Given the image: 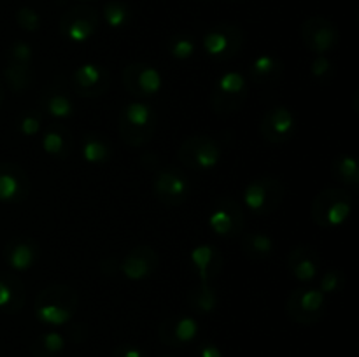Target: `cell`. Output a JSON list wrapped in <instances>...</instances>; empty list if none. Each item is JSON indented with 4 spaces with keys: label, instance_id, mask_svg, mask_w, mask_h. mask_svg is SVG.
Segmentation results:
<instances>
[{
    "label": "cell",
    "instance_id": "obj_3",
    "mask_svg": "<svg viewBox=\"0 0 359 357\" xmlns=\"http://www.w3.org/2000/svg\"><path fill=\"white\" fill-rule=\"evenodd\" d=\"M158 115L146 102H132L119 112L118 132L130 147H144L153 140Z\"/></svg>",
    "mask_w": 359,
    "mask_h": 357
},
{
    "label": "cell",
    "instance_id": "obj_7",
    "mask_svg": "<svg viewBox=\"0 0 359 357\" xmlns=\"http://www.w3.org/2000/svg\"><path fill=\"white\" fill-rule=\"evenodd\" d=\"M326 294L316 287H298L286 300V315L300 326H312L326 315Z\"/></svg>",
    "mask_w": 359,
    "mask_h": 357
},
{
    "label": "cell",
    "instance_id": "obj_20",
    "mask_svg": "<svg viewBox=\"0 0 359 357\" xmlns=\"http://www.w3.org/2000/svg\"><path fill=\"white\" fill-rule=\"evenodd\" d=\"M189 259L198 272L200 282H212V279L219 275L224 265L223 252L212 244L196 245L189 254Z\"/></svg>",
    "mask_w": 359,
    "mask_h": 357
},
{
    "label": "cell",
    "instance_id": "obj_6",
    "mask_svg": "<svg viewBox=\"0 0 359 357\" xmlns=\"http://www.w3.org/2000/svg\"><path fill=\"white\" fill-rule=\"evenodd\" d=\"M245 35L238 24L217 23L207 28L202 37L205 55L214 62H228L241 52Z\"/></svg>",
    "mask_w": 359,
    "mask_h": 357
},
{
    "label": "cell",
    "instance_id": "obj_34",
    "mask_svg": "<svg viewBox=\"0 0 359 357\" xmlns=\"http://www.w3.org/2000/svg\"><path fill=\"white\" fill-rule=\"evenodd\" d=\"M311 74L316 83L330 84L333 80V74H335V65L328 58V55H316L311 62Z\"/></svg>",
    "mask_w": 359,
    "mask_h": 357
},
{
    "label": "cell",
    "instance_id": "obj_27",
    "mask_svg": "<svg viewBox=\"0 0 359 357\" xmlns=\"http://www.w3.org/2000/svg\"><path fill=\"white\" fill-rule=\"evenodd\" d=\"M217 290L210 282H198V286L193 290H189V307L196 314H210L217 307Z\"/></svg>",
    "mask_w": 359,
    "mask_h": 357
},
{
    "label": "cell",
    "instance_id": "obj_10",
    "mask_svg": "<svg viewBox=\"0 0 359 357\" xmlns=\"http://www.w3.org/2000/svg\"><path fill=\"white\" fill-rule=\"evenodd\" d=\"M98 21L100 18H98L95 7L88 6V4H79L62 14L58 30L67 41L74 42V44H83L93 37L98 28Z\"/></svg>",
    "mask_w": 359,
    "mask_h": 357
},
{
    "label": "cell",
    "instance_id": "obj_41",
    "mask_svg": "<svg viewBox=\"0 0 359 357\" xmlns=\"http://www.w3.org/2000/svg\"><path fill=\"white\" fill-rule=\"evenodd\" d=\"M4 97H6V91H4L2 80H0V107H2V104H4Z\"/></svg>",
    "mask_w": 359,
    "mask_h": 357
},
{
    "label": "cell",
    "instance_id": "obj_33",
    "mask_svg": "<svg viewBox=\"0 0 359 357\" xmlns=\"http://www.w3.org/2000/svg\"><path fill=\"white\" fill-rule=\"evenodd\" d=\"M102 13H104L105 23L112 30H119V28L125 27L130 21V16H132L130 7L125 2H119V0H111V2L105 4Z\"/></svg>",
    "mask_w": 359,
    "mask_h": 357
},
{
    "label": "cell",
    "instance_id": "obj_32",
    "mask_svg": "<svg viewBox=\"0 0 359 357\" xmlns=\"http://www.w3.org/2000/svg\"><path fill=\"white\" fill-rule=\"evenodd\" d=\"M168 56L174 59H189L195 55V38L189 34H174L165 42Z\"/></svg>",
    "mask_w": 359,
    "mask_h": 357
},
{
    "label": "cell",
    "instance_id": "obj_8",
    "mask_svg": "<svg viewBox=\"0 0 359 357\" xmlns=\"http://www.w3.org/2000/svg\"><path fill=\"white\" fill-rule=\"evenodd\" d=\"M221 147L212 136L207 135H193L188 136L181 142L177 149V158L184 167L193 168V170H212L219 164Z\"/></svg>",
    "mask_w": 359,
    "mask_h": 357
},
{
    "label": "cell",
    "instance_id": "obj_36",
    "mask_svg": "<svg viewBox=\"0 0 359 357\" xmlns=\"http://www.w3.org/2000/svg\"><path fill=\"white\" fill-rule=\"evenodd\" d=\"M346 284V275L340 270H328L319 280V290L325 294H335Z\"/></svg>",
    "mask_w": 359,
    "mask_h": 357
},
{
    "label": "cell",
    "instance_id": "obj_13",
    "mask_svg": "<svg viewBox=\"0 0 359 357\" xmlns=\"http://www.w3.org/2000/svg\"><path fill=\"white\" fill-rule=\"evenodd\" d=\"M300 37L305 48L314 55H328L340 41L339 28L325 16H311L302 23Z\"/></svg>",
    "mask_w": 359,
    "mask_h": 357
},
{
    "label": "cell",
    "instance_id": "obj_26",
    "mask_svg": "<svg viewBox=\"0 0 359 357\" xmlns=\"http://www.w3.org/2000/svg\"><path fill=\"white\" fill-rule=\"evenodd\" d=\"M332 174L337 181L342 184V188L356 191L359 186V167L356 158L351 154H339L332 163Z\"/></svg>",
    "mask_w": 359,
    "mask_h": 357
},
{
    "label": "cell",
    "instance_id": "obj_21",
    "mask_svg": "<svg viewBox=\"0 0 359 357\" xmlns=\"http://www.w3.org/2000/svg\"><path fill=\"white\" fill-rule=\"evenodd\" d=\"M7 265L16 272H27L37 262L39 259V244L34 238L16 237L7 241L4 248Z\"/></svg>",
    "mask_w": 359,
    "mask_h": 357
},
{
    "label": "cell",
    "instance_id": "obj_12",
    "mask_svg": "<svg viewBox=\"0 0 359 357\" xmlns=\"http://www.w3.org/2000/svg\"><path fill=\"white\" fill-rule=\"evenodd\" d=\"M123 86L135 98L154 97L163 88V76L147 62H132L123 69Z\"/></svg>",
    "mask_w": 359,
    "mask_h": 357
},
{
    "label": "cell",
    "instance_id": "obj_22",
    "mask_svg": "<svg viewBox=\"0 0 359 357\" xmlns=\"http://www.w3.org/2000/svg\"><path fill=\"white\" fill-rule=\"evenodd\" d=\"M25 304V286L20 276L2 273L0 275V312L18 314Z\"/></svg>",
    "mask_w": 359,
    "mask_h": 357
},
{
    "label": "cell",
    "instance_id": "obj_1",
    "mask_svg": "<svg viewBox=\"0 0 359 357\" xmlns=\"http://www.w3.org/2000/svg\"><path fill=\"white\" fill-rule=\"evenodd\" d=\"M79 308V296L67 284H51L35 298V318L48 326H65Z\"/></svg>",
    "mask_w": 359,
    "mask_h": 357
},
{
    "label": "cell",
    "instance_id": "obj_17",
    "mask_svg": "<svg viewBox=\"0 0 359 357\" xmlns=\"http://www.w3.org/2000/svg\"><path fill=\"white\" fill-rule=\"evenodd\" d=\"M30 178L16 163H0V202L21 203L30 196Z\"/></svg>",
    "mask_w": 359,
    "mask_h": 357
},
{
    "label": "cell",
    "instance_id": "obj_9",
    "mask_svg": "<svg viewBox=\"0 0 359 357\" xmlns=\"http://www.w3.org/2000/svg\"><path fill=\"white\" fill-rule=\"evenodd\" d=\"M210 231L221 238H235L244 233L245 216L241 203L231 196H219L207 216Z\"/></svg>",
    "mask_w": 359,
    "mask_h": 357
},
{
    "label": "cell",
    "instance_id": "obj_4",
    "mask_svg": "<svg viewBox=\"0 0 359 357\" xmlns=\"http://www.w3.org/2000/svg\"><path fill=\"white\" fill-rule=\"evenodd\" d=\"M286 186L276 175H262L244 188V205L256 216H270L283 205Z\"/></svg>",
    "mask_w": 359,
    "mask_h": 357
},
{
    "label": "cell",
    "instance_id": "obj_40",
    "mask_svg": "<svg viewBox=\"0 0 359 357\" xmlns=\"http://www.w3.org/2000/svg\"><path fill=\"white\" fill-rule=\"evenodd\" d=\"M198 357H223V352H221L219 346L216 343H202L198 349Z\"/></svg>",
    "mask_w": 359,
    "mask_h": 357
},
{
    "label": "cell",
    "instance_id": "obj_5",
    "mask_svg": "<svg viewBox=\"0 0 359 357\" xmlns=\"http://www.w3.org/2000/svg\"><path fill=\"white\" fill-rule=\"evenodd\" d=\"M248 77L238 70L221 74L210 90V107L216 114L230 115L242 108L248 100Z\"/></svg>",
    "mask_w": 359,
    "mask_h": 357
},
{
    "label": "cell",
    "instance_id": "obj_30",
    "mask_svg": "<svg viewBox=\"0 0 359 357\" xmlns=\"http://www.w3.org/2000/svg\"><path fill=\"white\" fill-rule=\"evenodd\" d=\"M63 349H65V336L58 331L44 332L32 343L34 357H58Z\"/></svg>",
    "mask_w": 359,
    "mask_h": 357
},
{
    "label": "cell",
    "instance_id": "obj_14",
    "mask_svg": "<svg viewBox=\"0 0 359 357\" xmlns=\"http://www.w3.org/2000/svg\"><path fill=\"white\" fill-rule=\"evenodd\" d=\"M297 132V118L286 105H273L266 108L259 121V135L273 146L286 144Z\"/></svg>",
    "mask_w": 359,
    "mask_h": 357
},
{
    "label": "cell",
    "instance_id": "obj_42",
    "mask_svg": "<svg viewBox=\"0 0 359 357\" xmlns=\"http://www.w3.org/2000/svg\"><path fill=\"white\" fill-rule=\"evenodd\" d=\"M77 2H91V0H77Z\"/></svg>",
    "mask_w": 359,
    "mask_h": 357
},
{
    "label": "cell",
    "instance_id": "obj_38",
    "mask_svg": "<svg viewBox=\"0 0 359 357\" xmlns=\"http://www.w3.org/2000/svg\"><path fill=\"white\" fill-rule=\"evenodd\" d=\"M18 128H20V132L27 136L37 135L39 130H41V118L35 114L25 115V118H21L20 126H18Z\"/></svg>",
    "mask_w": 359,
    "mask_h": 357
},
{
    "label": "cell",
    "instance_id": "obj_39",
    "mask_svg": "<svg viewBox=\"0 0 359 357\" xmlns=\"http://www.w3.org/2000/svg\"><path fill=\"white\" fill-rule=\"evenodd\" d=\"M112 357H146V352L135 345H119L112 350Z\"/></svg>",
    "mask_w": 359,
    "mask_h": 357
},
{
    "label": "cell",
    "instance_id": "obj_28",
    "mask_svg": "<svg viewBox=\"0 0 359 357\" xmlns=\"http://www.w3.org/2000/svg\"><path fill=\"white\" fill-rule=\"evenodd\" d=\"M81 153L86 163L102 164L111 158V144L98 133H88L83 140Z\"/></svg>",
    "mask_w": 359,
    "mask_h": 357
},
{
    "label": "cell",
    "instance_id": "obj_23",
    "mask_svg": "<svg viewBox=\"0 0 359 357\" xmlns=\"http://www.w3.org/2000/svg\"><path fill=\"white\" fill-rule=\"evenodd\" d=\"M72 133L62 122H53L48 126L42 136V149L46 154L55 158H65L69 156L72 150Z\"/></svg>",
    "mask_w": 359,
    "mask_h": 357
},
{
    "label": "cell",
    "instance_id": "obj_11",
    "mask_svg": "<svg viewBox=\"0 0 359 357\" xmlns=\"http://www.w3.org/2000/svg\"><path fill=\"white\" fill-rule=\"evenodd\" d=\"M153 192L165 206H181L191 195V182L177 167H163L154 175Z\"/></svg>",
    "mask_w": 359,
    "mask_h": 357
},
{
    "label": "cell",
    "instance_id": "obj_37",
    "mask_svg": "<svg viewBox=\"0 0 359 357\" xmlns=\"http://www.w3.org/2000/svg\"><path fill=\"white\" fill-rule=\"evenodd\" d=\"M9 62L11 63H18V65H30L32 58H34V49L28 42L23 41H16L13 46L9 48Z\"/></svg>",
    "mask_w": 359,
    "mask_h": 357
},
{
    "label": "cell",
    "instance_id": "obj_29",
    "mask_svg": "<svg viewBox=\"0 0 359 357\" xmlns=\"http://www.w3.org/2000/svg\"><path fill=\"white\" fill-rule=\"evenodd\" d=\"M42 108L53 119H67L74 114V104L63 91L51 90L42 97Z\"/></svg>",
    "mask_w": 359,
    "mask_h": 357
},
{
    "label": "cell",
    "instance_id": "obj_24",
    "mask_svg": "<svg viewBox=\"0 0 359 357\" xmlns=\"http://www.w3.org/2000/svg\"><path fill=\"white\" fill-rule=\"evenodd\" d=\"M284 72V63L276 55H259L249 66V79L256 84H272L279 80Z\"/></svg>",
    "mask_w": 359,
    "mask_h": 357
},
{
    "label": "cell",
    "instance_id": "obj_2",
    "mask_svg": "<svg viewBox=\"0 0 359 357\" xmlns=\"http://www.w3.org/2000/svg\"><path fill=\"white\" fill-rule=\"evenodd\" d=\"M353 191L342 186H328L314 196L311 205V217L319 227L333 230L349 219L353 212Z\"/></svg>",
    "mask_w": 359,
    "mask_h": 357
},
{
    "label": "cell",
    "instance_id": "obj_15",
    "mask_svg": "<svg viewBox=\"0 0 359 357\" xmlns=\"http://www.w3.org/2000/svg\"><path fill=\"white\" fill-rule=\"evenodd\" d=\"M72 90L83 98H97L109 90L111 76L97 63H83L72 74Z\"/></svg>",
    "mask_w": 359,
    "mask_h": 357
},
{
    "label": "cell",
    "instance_id": "obj_18",
    "mask_svg": "<svg viewBox=\"0 0 359 357\" xmlns=\"http://www.w3.org/2000/svg\"><path fill=\"white\" fill-rule=\"evenodd\" d=\"M158 262H160V258L153 247L137 245L121 259L119 270L128 280L140 282V280H146L153 275L154 270L158 268Z\"/></svg>",
    "mask_w": 359,
    "mask_h": 357
},
{
    "label": "cell",
    "instance_id": "obj_25",
    "mask_svg": "<svg viewBox=\"0 0 359 357\" xmlns=\"http://www.w3.org/2000/svg\"><path fill=\"white\" fill-rule=\"evenodd\" d=\"M241 245L244 254L252 261H262L273 252V238L265 231H249L241 234Z\"/></svg>",
    "mask_w": 359,
    "mask_h": 357
},
{
    "label": "cell",
    "instance_id": "obj_16",
    "mask_svg": "<svg viewBox=\"0 0 359 357\" xmlns=\"http://www.w3.org/2000/svg\"><path fill=\"white\" fill-rule=\"evenodd\" d=\"M198 322L191 315H168L167 318L161 321L160 328H158V338L163 345L177 349V346H184L191 343L198 336Z\"/></svg>",
    "mask_w": 359,
    "mask_h": 357
},
{
    "label": "cell",
    "instance_id": "obj_35",
    "mask_svg": "<svg viewBox=\"0 0 359 357\" xmlns=\"http://www.w3.org/2000/svg\"><path fill=\"white\" fill-rule=\"evenodd\" d=\"M16 23L21 30L28 31V34H34V31H37L41 28V16H39V13L35 9L25 6L16 10Z\"/></svg>",
    "mask_w": 359,
    "mask_h": 357
},
{
    "label": "cell",
    "instance_id": "obj_31",
    "mask_svg": "<svg viewBox=\"0 0 359 357\" xmlns=\"http://www.w3.org/2000/svg\"><path fill=\"white\" fill-rule=\"evenodd\" d=\"M4 77H6L13 93H21V91L28 90L32 86L34 70H32L30 65H18V63L9 62L4 69Z\"/></svg>",
    "mask_w": 359,
    "mask_h": 357
},
{
    "label": "cell",
    "instance_id": "obj_19",
    "mask_svg": "<svg viewBox=\"0 0 359 357\" xmlns=\"http://www.w3.org/2000/svg\"><path fill=\"white\" fill-rule=\"evenodd\" d=\"M287 270L298 282H312L321 270V255L314 247L298 245L287 254Z\"/></svg>",
    "mask_w": 359,
    "mask_h": 357
}]
</instances>
